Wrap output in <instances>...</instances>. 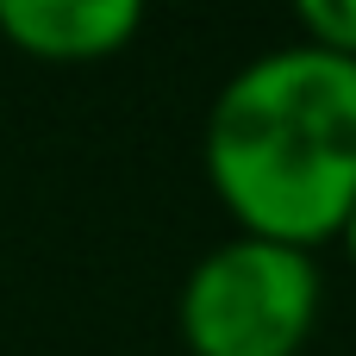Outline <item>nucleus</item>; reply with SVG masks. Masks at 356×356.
<instances>
[{"mask_svg": "<svg viewBox=\"0 0 356 356\" xmlns=\"http://www.w3.org/2000/svg\"><path fill=\"white\" fill-rule=\"evenodd\" d=\"M300 31H307L300 44L356 63V0H307L300 6Z\"/></svg>", "mask_w": 356, "mask_h": 356, "instance_id": "20e7f679", "label": "nucleus"}, {"mask_svg": "<svg viewBox=\"0 0 356 356\" xmlns=\"http://www.w3.org/2000/svg\"><path fill=\"white\" fill-rule=\"evenodd\" d=\"M200 163L244 238L319 250L356 207V63L313 44L244 63L213 94Z\"/></svg>", "mask_w": 356, "mask_h": 356, "instance_id": "f257e3e1", "label": "nucleus"}, {"mask_svg": "<svg viewBox=\"0 0 356 356\" xmlns=\"http://www.w3.org/2000/svg\"><path fill=\"white\" fill-rule=\"evenodd\" d=\"M319 257L269 238L213 244L175 300L181 344L194 356H300L319 325Z\"/></svg>", "mask_w": 356, "mask_h": 356, "instance_id": "f03ea898", "label": "nucleus"}, {"mask_svg": "<svg viewBox=\"0 0 356 356\" xmlns=\"http://www.w3.org/2000/svg\"><path fill=\"white\" fill-rule=\"evenodd\" d=\"M338 244H344V257H350V269H356V207H350V219H344V232H338Z\"/></svg>", "mask_w": 356, "mask_h": 356, "instance_id": "39448f33", "label": "nucleus"}, {"mask_svg": "<svg viewBox=\"0 0 356 356\" xmlns=\"http://www.w3.org/2000/svg\"><path fill=\"white\" fill-rule=\"evenodd\" d=\"M138 31V0H0V38L31 63H106Z\"/></svg>", "mask_w": 356, "mask_h": 356, "instance_id": "7ed1b4c3", "label": "nucleus"}]
</instances>
